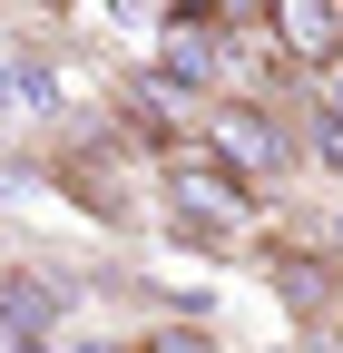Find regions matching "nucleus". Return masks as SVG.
<instances>
[{"label":"nucleus","mask_w":343,"mask_h":353,"mask_svg":"<svg viewBox=\"0 0 343 353\" xmlns=\"http://www.w3.org/2000/svg\"><path fill=\"white\" fill-rule=\"evenodd\" d=\"M167 206H177L187 226H206V236H216V226H245V216H255L245 176H226L216 157H177V167H167Z\"/></svg>","instance_id":"obj_1"},{"label":"nucleus","mask_w":343,"mask_h":353,"mask_svg":"<svg viewBox=\"0 0 343 353\" xmlns=\"http://www.w3.org/2000/svg\"><path fill=\"white\" fill-rule=\"evenodd\" d=\"M265 30L284 39V59H304V69H343V10H324V0H275Z\"/></svg>","instance_id":"obj_2"},{"label":"nucleus","mask_w":343,"mask_h":353,"mask_svg":"<svg viewBox=\"0 0 343 353\" xmlns=\"http://www.w3.org/2000/svg\"><path fill=\"white\" fill-rule=\"evenodd\" d=\"M294 148H284V128L265 108H216V167L226 176H275Z\"/></svg>","instance_id":"obj_3"},{"label":"nucleus","mask_w":343,"mask_h":353,"mask_svg":"<svg viewBox=\"0 0 343 353\" xmlns=\"http://www.w3.org/2000/svg\"><path fill=\"white\" fill-rule=\"evenodd\" d=\"M50 324H59V285L50 275H10L0 285V334L10 343H50Z\"/></svg>","instance_id":"obj_4"},{"label":"nucleus","mask_w":343,"mask_h":353,"mask_svg":"<svg viewBox=\"0 0 343 353\" xmlns=\"http://www.w3.org/2000/svg\"><path fill=\"white\" fill-rule=\"evenodd\" d=\"M147 353H216V334H196V324H157Z\"/></svg>","instance_id":"obj_5"},{"label":"nucleus","mask_w":343,"mask_h":353,"mask_svg":"<svg viewBox=\"0 0 343 353\" xmlns=\"http://www.w3.org/2000/svg\"><path fill=\"white\" fill-rule=\"evenodd\" d=\"M324 128H333V138H343V69L324 79Z\"/></svg>","instance_id":"obj_6"},{"label":"nucleus","mask_w":343,"mask_h":353,"mask_svg":"<svg viewBox=\"0 0 343 353\" xmlns=\"http://www.w3.org/2000/svg\"><path fill=\"white\" fill-rule=\"evenodd\" d=\"M324 353H343V334H333V343H324Z\"/></svg>","instance_id":"obj_7"},{"label":"nucleus","mask_w":343,"mask_h":353,"mask_svg":"<svg viewBox=\"0 0 343 353\" xmlns=\"http://www.w3.org/2000/svg\"><path fill=\"white\" fill-rule=\"evenodd\" d=\"M89 353H118V343H89Z\"/></svg>","instance_id":"obj_8"}]
</instances>
